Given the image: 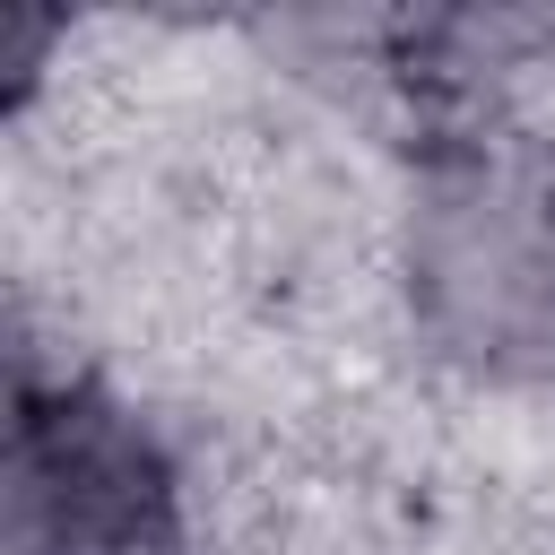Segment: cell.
<instances>
[{"mask_svg": "<svg viewBox=\"0 0 555 555\" xmlns=\"http://www.w3.org/2000/svg\"><path fill=\"white\" fill-rule=\"evenodd\" d=\"M9 529L17 555H147L173 529V468L104 390H17L9 425Z\"/></svg>", "mask_w": 555, "mask_h": 555, "instance_id": "cell-1", "label": "cell"}, {"mask_svg": "<svg viewBox=\"0 0 555 555\" xmlns=\"http://www.w3.org/2000/svg\"><path fill=\"white\" fill-rule=\"evenodd\" d=\"M434 321L477 356H555V199L503 173H468L425 208L416 251Z\"/></svg>", "mask_w": 555, "mask_h": 555, "instance_id": "cell-2", "label": "cell"}]
</instances>
